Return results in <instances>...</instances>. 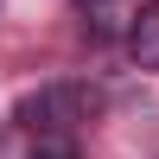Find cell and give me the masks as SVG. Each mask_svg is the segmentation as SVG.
I'll return each mask as SVG.
<instances>
[{
	"mask_svg": "<svg viewBox=\"0 0 159 159\" xmlns=\"http://www.w3.org/2000/svg\"><path fill=\"white\" fill-rule=\"evenodd\" d=\"M89 108H96V96L89 89H38V96L19 102V121L32 127H70V121H89Z\"/></svg>",
	"mask_w": 159,
	"mask_h": 159,
	"instance_id": "6da1fadb",
	"label": "cell"
},
{
	"mask_svg": "<svg viewBox=\"0 0 159 159\" xmlns=\"http://www.w3.org/2000/svg\"><path fill=\"white\" fill-rule=\"evenodd\" d=\"M127 51L140 70H159V0H140L127 13Z\"/></svg>",
	"mask_w": 159,
	"mask_h": 159,
	"instance_id": "7a4b0ae2",
	"label": "cell"
},
{
	"mask_svg": "<svg viewBox=\"0 0 159 159\" xmlns=\"http://www.w3.org/2000/svg\"><path fill=\"white\" fill-rule=\"evenodd\" d=\"M32 159H76V140L64 134V127H38V140H32Z\"/></svg>",
	"mask_w": 159,
	"mask_h": 159,
	"instance_id": "3957f363",
	"label": "cell"
},
{
	"mask_svg": "<svg viewBox=\"0 0 159 159\" xmlns=\"http://www.w3.org/2000/svg\"><path fill=\"white\" fill-rule=\"evenodd\" d=\"M76 7H83V19H89V32H96V38H115V25H121L115 0H76Z\"/></svg>",
	"mask_w": 159,
	"mask_h": 159,
	"instance_id": "277c9868",
	"label": "cell"
}]
</instances>
